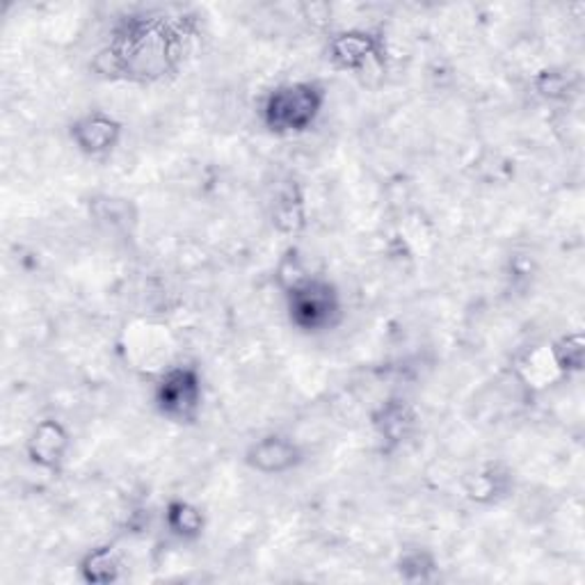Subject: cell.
Listing matches in <instances>:
<instances>
[{"mask_svg":"<svg viewBox=\"0 0 585 585\" xmlns=\"http://www.w3.org/2000/svg\"><path fill=\"white\" fill-rule=\"evenodd\" d=\"M329 48H331V58L344 69H359L364 67L373 55H378L380 44L369 33H344L329 44Z\"/></svg>","mask_w":585,"mask_h":585,"instance_id":"cell-7","label":"cell"},{"mask_svg":"<svg viewBox=\"0 0 585 585\" xmlns=\"http://www.w3.org/2000/svg\"><path fill=\"white\" fill-rule=\"evenodd\" d=\"M325 108V90L318 82H286L272 90L263 103V122L277 135L310 131Z\"/></svg>","mask_w":585,"mask_h":585,"instance_id":"cell-1","label":"cell"},{"mask_svg":"<svg viewBox=\"0 0 585 585\" xmlns=\"http://www.w3.org/2000/svg\"><path fill=\"white\" fill-rule=\"evenodd\" d=\"M156 407L165 419L192 421L202 407V378L192 367L167 371L156 384Z\"/></svg>","mask_w":585,"mask_h":585,"instance_id":"cell-3","label":"cell"},{"mask_svg":"<svg viewBox=\"0 0 585 585\" xmlns=\"http://www.w3.org/2000/svg\"><path fill=\"white\" fill-rule=\"evenodd\" d=\"M120 559L117 553L110 549V547H101L94 549L92 553H88V559L82 561L80 570L86 581L90 583H113L120 574Z\"/></svg>","mask_w":585,"mask_h":585,"instance_id":"cell-9","label":"cell"},{"mask_svg":"<svg viewBox=\"0 0 585 585\" xmlns=\"http://www.w3.org/2000/svg\"><path fill=\"white\" fill-rule=\"evenodd\" d=\"M165 524L170 528V533L190 540V538H198L204 528V517L202 510L194 508L188 500H172L170 506H167L165 513Z\"/></svg>","mask_w":585,"mask_h":585,"instance_id":"cell-8","label":"cell"},{"mask_svg":"<svg viewBox=\"0 0 585 585\" xmlns=\"http://www.w3.org/2000/svg\"><path fill=\"white\" fill-rule=\"evenodd\" d=\"M245 460L255 471L272 476V473H286L297 466L302 453L293 439L282 435H268L249 446Z\"/></svg>","mask_w":585,"mask_h":585,"instance_id":"cell-4","label":"cell"},{"mask_svg":"<svg viewBox=\"0 0 585 585\" xmlns=\"http://www.w3.org/2000/svg\"><path fill=\"white\" fill-rule=\"evenodd\" d=\"M69 449V435L58 421H42L27 439L31 460L44 469H55Z\"/></svg>","mask_w":585,"mask_h":585,"instance_id":"cell-6","label":"cell"},{"mask_svg":"<svg viewBox=\"0 0 585 585\" xmlns=\"http://www.w3.org/2000/svg\"><path fill=\"white\" fill-rule=\"evenodd\" d=\"M375 426L382 432V437L398 441L414 426V414L403 403H389L382 407L380 416H375Z\"/></svg>","mask_w":585,"mask_h":585,"instance_id":"cell-10","label":"cell"},{"mask_svg":"<svg viewBox=\"0 0 585 585\" xmlns=\"http://www.w3.org/2000/svg\"><path fill=\"white\" fill-rule=\"evenodd\" d=\"M122 137V126L113 117L94 113L80 117L71 126V140L80 151H86L90 156H101L113 151L115 145Z\"/></svg>","mask_w":585,"mask_h":585,"instance_id":"cell-5","label":"cell"},{"mask_svg":"<svg viewBox=\"0 0 585 585\" xmlns=\"http://www.w3.org/2000/svg\"><path fill=\"white\" fill-rule=\"evenodd\" d=\"M553 357L559 361L561 369H581L583 364V341L576 334V337H565L559 346L553 348Z\"/></svg>","mask_w":585,"mask_h":585,"instance_id":"cell-11","label":"cell"},{"mask_svg":"<svg viewBox=\"0 0 585 585\" xmlns=\"http://www.w3.org/2000/svg\"><path fill=\"white\" fill-rule=\"evenodd\" d=\"M289 316L302 331H327L341 320V295L325 280H302L289 293Z\"/></svg>","mask_w":585,"mask_h":585,"instance_id":"cell-2","label":"cell"}]
</instances>
